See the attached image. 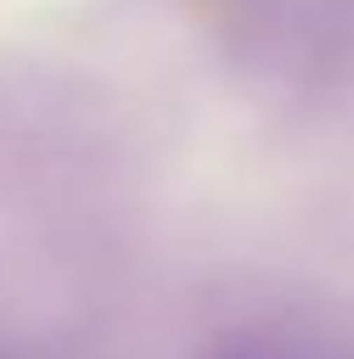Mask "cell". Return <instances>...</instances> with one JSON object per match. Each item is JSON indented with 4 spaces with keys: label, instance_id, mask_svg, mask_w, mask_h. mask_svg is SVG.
Masks as SVG:
<instances>
[{
    "label": "cell",
    "instance_id": "1",
    "mask_svg": "<svg viewBox=\"0 0 354 359\" xmlns=\"http://www.w3.org/2000/svg\"><path fill=\"white\" fill-rule=\"evenodd\" d=\"M209 359H354V335L320 316H267L224 330Z\"/></svg>",
    "mask_w": 354,
    "mask_h": 359
}]
</instances>
